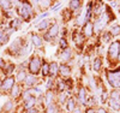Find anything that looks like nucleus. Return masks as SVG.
<instances>
[{"label":"nucleus","mask_w":120,"mask_h":113,"mask_svg":"<svg viewBox=\"0 0 120 113\" xmlns=\"http://www.w3.org/2000/svg\"><path fill=\"white\" fill-rule=\"evenodd\" d=\"M0 86H1V79H0Z\"/></svg>","instance_id":"obj_45"},{"label":"nucleus","mask_w":120,"mask_h":113,"mask_svg":"<svg viewBox=\"0 0 120 113\" xmlns=\"http://www.w3.org/2000/svg\"><path fill=\"white\" fill-rule=\"evenodd\" d=\"M47 27H48V20H42V22H40L38 25H36V29L43 30V29H46Z\"/></svg>","instance_id":"obj_26"},{"label":"nucleus","mask_w":120,"mask_h":113,"mask_svg":"<svg viewBox=\"0 0 120 113\" xmlns=\"http://www.w3.org/2000/svg\"><path fill=\"white\" fill-rule=\"evenodd\" d=\"M41 59H40L38 57H33L31 59H30L29 61V71H30V75H37L38 74V71L41 70Z\"/></svg>","instance_id":"obj_2"},{"label":"nucleus","mask_w":120,"mask_h":113,"mask_svg":"<svg viewBox=\"0 0 120 113\" xmlns=\"http://www.w3.org/2000/svg\"><path fill=\"white\" fill-rule=\"evenodd\" d=\"M46 16H48V13H47V12H45V13H42V15H41V16H40V17H38L37 19L40 20V19H42V18H43V17H46Z\"/></svg>","instance_id":"obj_40"},{"label":"nucleus","mask_w":120,"mask_h":113,"mask_svg":"<svg viewBox=\"0 0 120 113\" xmlns=\"http://www.w3.org/2000/svg\"><path fill=\"white\" fill-rule=\"evenodd\" d=\"M85 113H96V111H95L94 108H89V109H86Z\"/></svg>","instance_id":"obj_39"},{"label":"nucleus","mask_w":120,"mask_h":113,"mask_svg":"<svg viewBox=\"0 0 120 113\" xmlns=\"http://www.w3.org/2000/svg\"><path fill=\"white\" fill-rule=\"evenodd\" d=\"M85 93H86V91L84 90V88H82L81 90H79V93H78V99H79V101H81L82 104H85V101H86Z\"/></svg>","instance_id":"obj_17"},{"label":"nucleus","mask_w":120,"mask_h":113,"mask_svg":"<svg viewBox=\"0 0 120 113\" xmlns=\"http://www.w3.org/2000/svg\"><path fill=\"white\" fill-rule=\"evenodd\" d=\"M19 93H21V89H19V86H13V88H12V96L13 97H16V96H18L19 95Z\"/></svg>","instance_id":"obj_27"},{"label":"nucleus","mask_w":120,"mask_h":113,"mask_svg":"<svg viewBox=\"0 0 120 113\" xmlns=\"http://www.w3.org/2000/svg\"><path fill=\"white\" fill-rule=\"evenodd\" d=\"M13 86H15V78L13 77H7L3 83H1V88L4 89V90H11L12 88H13Z\"/></svg>","instance_id":"obj_6"},{"label":"nucleus","mask_w":120,"mask_h":113,"mask_svg":"<svg viewBox=\"0 0 120 113\" xmlns=\"http://www.w3.org/2000/svg\"><path fill=\"white\" fill-rule=\"evenodd\" d=\"M66 87V83H64L63 81H58L56 82V88H58V91H60V93H63L64 89Z\"/></svg>","instance_id":"obj_21"},{"label":"nucleus","mask_w":120,"mask_h":113,"mask_svg":"<svg viewBox=\"0 0 120 113\" xmlns=\"http://www.w3.org/2000/svg\"><path fill=\"white\" fill-rule=\"evenodd\" d=\"M107 79L113 88H120V70L109 71L107 74Z\"/></svg>","instance_id":"obj_1"},{"label":"nucleus","mask_w":120,"mask_h":113,"mask_svg":"<svg viewBox=\"0 0 120 113\" xmlns=\"http://www.w3.org/2000/svg\"><path fill=\"white\" fill-rule=\"evenodd\" d=\"M36 99L35 97H33V96H29L26 100H25V104H24V106H25V108L26 109H29V108H33V106L35 105V101Z\"/></svg>","instance_id":"obj_15"},{"label":"nucleus","mask_w":120,"mask_h":113,"mask_svg":"<svg viewBox=\"0 0 120 113\" xmlns=\"http://www.w3.org/2000/svg\"><path fill=\"white\" fill-rule=\"evenodd\" d=\"M56 109H58L56 105H55V104H52V105H49V106L47 107L46 113H56Z\"/></svg>","instance_id":"obj_23"},{"label":"nucleus","mask_w":120,"mask_h":113,"mask_svg":"<svg viewBox=\"0 0 120 113\" xmlns=\"http://www.w3.org/2000/svg\"><path fill=\"white\" fill-rule=\"evenodd\" d=\"M13 69H15V66L11 64V65H8V67H7V71H6V74H11L12 71H13Z\"/></svg>","instance_id":"obj_36"},{"label":"nucleus","mask_w":120,"mask_h":113,"mask_svg":"<svg viewBox=\"0 0 120 113\" xmlns=\"http://www.w3.org/2000/svg\"><path fill=\"white\" fill-rule=\"evenodd\" d=\"M49 74V64L48 63H43L42 64V75L47 76Z\"/></svg>","instance_id":"obj_24"},{"label":"nucleus","mask_w":120,"mask_h":113,"mask_svg":"<svg viewBox=\"0 0 120 113\" xmlns=\"http://www.w3.org/2000/svg\"><path fill=\"white\" fill-rule=\"evenodd\" d=\"M119 60H120V52H119Z\"/></svg>","instance_id":"obj_44"},{"label":"nucleus","mask_w":120,"mask_h":113,"mask_svg":"<svg viewBox=\"0 0 120 113\" xmlns=\"http://www.w3.org/2000/svg\"><path fill=\"white\" fill-rule=\"evenodd\" d=\"M26 113H38V109H36V108L33 107V108H29Z\"/></svg>","instance_id":"obj_37"},{"label":"nucleus","mask_w":120,"mask_h":113,"mask_svg":"<svg viewBox=\"0 0 120 113\" xmlns=\"http://www.w3.org/2000/svg\"><path fill=\"white\" fill-rule=\"evenodd\" d=\"M109 106H111L114 111H120V100L109 99Z\"/></svg>","instance_id":"obj_13"},{"label":"nucleus","mask_w":120,"mask_h":113,"mask_svg":"<svg viewBox=\"0 0 120 113\" xmlns=\"http://www.w3.org/2000/svg\"><path fill=\"white\" fill-rule=\"evenodd\" d=\"M25 78H26V74L24 72V71H19L18 75H17V79H18V82H24Z\"/></svg>","instance_id":"obj_22"},{"label":"nucleus","mask_w":120,"mask_h":113,"mask_svg":"<svg viewBox=\"0 0 120 113\" xmlns=\"http://www.w3.org/2000/svg\"><path fill=\"white\" fill-rule=\"evenodd\" d=\"M112 34L113 35H119L120 34V27L118 24H115V25L112 27Z\"/></svg>","instance_id":"obj_31"},{"label":"nucleus","mask_w":120,"mask_h":113,"mask_svg":"<svg viewBox=\"0 0 120 113\" xmlns=\"http://www.w3.org/2000/svg\"><path fill=\"white\" fill-rule=\"evenodd\" d=\"M119 52H120V42H112L108 49V55L113 60L119 58Z\"/></svg>","instance_id":"obj_4"},{"label":"nucleus","mask_w":120,"mask_h":113,"mask_svg":"<svg viewBox=\"0 0 120 113\" xmlns=\"http://www.w3.org/2000/svg\"><path fill=\"white\" fill-rule=\"evenodd\" d=\"M66 108H67V111H70V112H73V111L76 109V101H75L73 99H68L67 102H66Z\"/></svg>","instance_id":"obj_14"},{"label":"nucleus","mask_w":120,"mask_h":113,"mask_svg":"<svg viewBox=\"0 0 120 113\" xmlns=\"http://www.w3.org/2000/svg\"><path fill=\"white\" fill-rule=\"evenodd\" d=\"M93 33H94V25H93L91 23H85L84 29H83V34H84V36L90 37V36L93 35Z\"/></svg>","instance_id":"obj_8"},{"label":"nucleus","mask_w":120,"mask_h":113,"mask_svg":"<svg viewBox=\"0 0 120 113\" xmlns=\"http://www.w3.org/2000/svg\"><path fill=\"white\" fill-rule=\"evenodd\" d=\"M73 113H82V111L79 109V108H77V109H75V111H73Z\"/></svg>","instance_id":"obj_43"},{"label":"nucleus","mask_w":120,"mask_h":113,"mask_svg":"<svg viewBox=\"0 0 120 113\" xmlns=\"http://www.w3.org/2000/svg\"><path fill=\"white\" fill-rule=\"evenodd\" d=\"M60 6H61V3H58V4H56L52 10H53V11H56V10H59V8H60Z\"/></svg>","instance_id":"obj_38"},{"label":"nucleus","mask_w":120,"mask_h":113,"mask_svg":"<svg viewBox=\"0 0 120 113\" xmlns=\"http://www.w3.org/2000/svg\"><path fill=\"white\" fill-rule=\"evenodd\" d=\"M18 12H19V15H21V17L22 18H24V19H30V15H33V10H31V6H30V4H28V3H25L21 8L18 10Z\"/></svg>","instance_id":"obj_5"},{"label":"nucleus","mask_w":120,"mask_h":113,"mask_svg":"<svg viewBox=\"0 0 120 113\" xmlns=\"http://www.w3.org/2000/svg\"><path fill=\"white\" fill-rule=\"evenodd\" d=\"M59 72L61 74V76L67 77L71 74V69H70V66H67L66 64H63V65H59Z\"/></svg>","instance_id":"obj_9"},{"label":"nucleus","mask_w":120,"mask_h":113,"mask_svg":"<svg viewBox=\"0 0 120 113\" xmlns=\"http://www.w3.org/2000/svg\"><path fill=\"white\" fill-rule=\"evenodd\" d=\"M66 97H67V94L63 91V93H60V95H59V101H60V102H65ZM66 101H67V100H66Z\"/></svg>","instance_id":"obj_32"},{"label":"nucleus","mask_w":120,"mask_h":113,"mask_svg":"<svg viewBox=\"0 0 120 113\" xmlns=\"http://www.w3.org/2000/svg\"><path fill=\"white\" fill-rule=\"evenodd\" d=\"M5 66V64H4V60L1 59V58H0V67H4Z\"/></svg>","instance_id":"obj_42"},{"label":"nucleus","mask_w":120,"mask_h":113,"mask_svg":"<svg viewBox=\"0 0 120 113\" xmlns=\"http://www.w3.org/2000/svg\"><path fill=\"white\" fill-rule=\"evenodd\" d=\"M109 40H111V35H109V33H103V35H102V41H103V42H108Z\"/></svg>","instance_id":"obj_33"},{"label":"nucleus","mask_w":120,"mask_h":113,"mask_svg":"<svg viewBox=\"0 0 120 113\" xmlns=\"http://www.w3.org/2000/svg\"><path fill=\"white\" fill-rule=\"evenodd\" d=\"M70 6H71L72 10H77L81 7V1H77V0H73V1H70Z\"/></svg>","instance_id":"obj_25"},{"label":"nucleus","mask_w":120,"mask_h":113,"mask_svg":"<svg viewBox=\"0 0 120 113\" xmlns=\"http://www.w3.org/2000/svg\"><path fill=\"white\" fill-rule=\"evenodd\" d=\"M100 67H101V59L96 58V59L93 61V69H94V71H98Z\"/></svg>","instance_id":"obj_19"},{"label":"nucleus","mask_w":120,"mask_h":113,"mask_svg":"<svg viewBox=\"0 0 120 113\" xmlns=\"http://www.w3.org/2000/svg\"><path fill=\"white\" fill-rule=\"evenodd\" d=\"M52 82H53V81H52V78H48V79H47V82H46L47 88H51V87H52V84H53Z\"/></svg>","instance_id":"obj_35"},{"label":"nucleus","mask_w":120,"mask_h":113,"mask_svg":"<svg viewBox=\"0 0 120 113\" xmlns=\"http://www.w3.org/2000/svg\"><path fill=\"white\" fill-rule=\"evenodd\" d=\"M12 107H13L12 102H11V101H6L5 105H4V107H3V109H4L5 112H7V111H10V109H12Z\"/></svg>","instance_id":"obj_29"},{"label":"nucleus","mask_w":120,"mask_h":113,"mask_svg":"<svg viewBox=\"0 0 120 113\" xmlns=\"http://www.w3.org/2000/svg\"><path fill=\"white\" fill-rule=\"evenodd\" d=\"M53 99H54V95H53V93H52V91H48V93L46 94V105H47V107H48L49 105H52Z\"/></svg>","instance_id":"obj_16"},{"label":"nucleus","mask_w":120,"mask_h":113,"mask_svg":"<svg viewBox=\"0 0 120 113\" xmlns=\"http://www.w3.org/2000/svg\"><path fill=\"white\" fill-rule=\"evenodd\" d=\"M7 37H8V34H5L3 30H0V43H1V42H6Z\"/></svg>","instance_id":"obj_28"},{"label":"nucleus","mask_w":120,"mask_h":113,"mask_svg":"<svg viewBox=\"0 0 120 113\" xmlns=\"http://www.w3.org/2000/svg\"><path fill=\"white\" fill-rule=\"evenodd\" d=\"M0 6H1L3 8H5V10H7V8H10L12 6V3L11 1H8V0H1V1H0Z\"/></svg>","instance_id":"obj_20"},{"label":"nucleus","mask_w":120,"mask_h":113,"mask_svg":"<svg viewBox=\"0 0 120 113\" xmlns=\"http://www.w3.org/2000/svg\"><path fill=\"white\" fill-rule=\"evenodd\" d=\"M107 23H108V15L107 13H101L100 17L96 19L95 24H94V30L95 31H101V30L106 27Z\"/></svg>","instance_id":"obj_3"},{"label":"nucleus","mask_w":120,"mask_h":113,"mask_svg":"<svg viewBox=\"0 0 120 113\" xmlns=\"http://www.w3.org/2000/svg\"><path fill=\"white\" fill-rule=\"evenodd\" d=\"M71 51H70V49H66V51H64V52H63V54H61V57H60V58H61V60L63 61H67L70 58H71Z\"/></svg>","instance_id":"obj_18"},{"label":"nucleus","mask_w":120,"mask_h":113,"mask_svg":"<svg viewBox=\"0 0 120 113\" xmlns=\"http://www.w3.org/2000/svg\"><path fill=\"white\" fill-rule=\"evenodd\" d=\"M36 83H37V78H36V76H34V75H26L25 84H26L28 87H34Z\"/></svg>","instance_id":"obj_10"},{"label":"nucleus","mask_w":120,"mask_h":113,"mask_svg":"<svg viewBox=\"0 0 120 113\" xmlns=\"http://www.w3.org/2000/svg\"><path fill=\"white\" fill-rule=\"evenodd\" d=\"M58 33H59V25H58V24H53L51 28H49L48 33H47V35H46V39H47V40H51L52 37L56 36Z\"/></svg>","instance_id":"obj_7"},{"label":"nucleus","mask_w":120,"mask_h":113,"mask_svg":"<svg viewBox=\"0 0 120 113\" xmlns=\"http://www.w3.org/2000/svg\"><path fill=\"white\" fill-rule=\"evenodd\" d=\"M59 42H60V47H61V48H67V41H66L64 37L60 39Z\"/></svg>","instance_id":"obj_34"},{"label":"nucleus","mask_w":120,"mask_h":113,"mask_svg":"<svg viewBox=\"0 0 120 113\" xmlns=\"http://www.w3.org/2000/svg\"><path fill=\"white\" fill-rule=\"evenodd\" d=\"M58 71H59V65H58V63L53 61V63L49 64V75H51L52 77L58 74Z\"/></svg>","instance_id":"obj_11"},{"label":"nucleus","mask_w":120,"mask_h":113,"mask_svg":"<svg viewBox=\"0 0 120 113\" xmlns=\"http://www.w3.org/2000/svg\"><path fill=\"white\" fill-rule=\"evenodd\" d=\"M97 113H107V111H106L105 108H100V109L97 111Z\"/></svg>","instance_id":"obj_41"},{"label":"nucleus","mask_w":120,"mask_h":113,"mask_svg":"<svg viewBox=\"0 0 120 113\" xmlns=\"http://www.w3.org/2000/svg\"><path fill=\"white\" fill-rule=\"evenodd\" d=\"M31 43L35 45L36 47H41L42 46V39L37 34H33L31 35Z\"/></svg>","instance_id":"obj_12"},{"label":"nucleus","mask_w":120,"mask_h":113,"mask_svg":"<svg viewBox=\"0 0 120 113\" xmlns=\"http://www.w3.org/2000/svg\"><path fill=\"white\" fill-rule=\"evenodd\" d=\"M111 99L120 100V91H119V90H113V91H112V94H111Z\"/></svg>","instance_id":"obj_30"}]
</instances>
